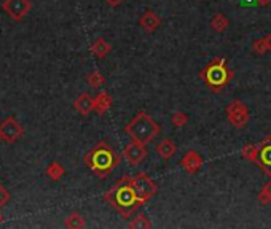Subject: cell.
Returning <instances> with one entry per match:
<instances>
[{
    "label": "cell",
    "instance_id": "6da1fadb",
    "mask_svg": "<svg viewBox=\"0 0 271 229\" xmlns=\"http://www.w3.org/2000/svg\"><path fill=\"white\" fill-rule=\"evenodd\" d=\"M131 182L133 178L123 177L113 186V190H110L105 194V199L109 200L121 215H125V217H130L131 212H134L139 207V200H137V196H136V191L133 188Z\"/></svg>",
    "mask_w": 271,
    "mask_h": 229
},
{
    "label": "cell",
    "instance_id": "7a4b0ae2",
    "mask_svg": "<svg viewBox=\"0 0 271 229\" xmlns=\"http://www.w3.org/2000/svg\"><path fill=\"white\" fill-rule=\"evenodd\" d=\"M120 157L115 154V152L107 145V143L101 142L97 147H94L91 153L85 156V162L87 166L94 172L97 177H105L109 175L117 166Z\"/></svg>",
    "mask_w": 271,
    "mask_h": 229
},
{
    "label": "cell",
    "instance_id": "3957f363",
    "mask_svg": "<svg viewBox=\"0 0 271 229\" xmlns=\"http://www.w3.org/2000/svg\"><path fill=\"white\" fill-rule=\"evenodd\" d=\"M126 132L131 135L133 140L147 145L161 132V126L152 116H148L145 112H140L126 126Z\"/></svg>",
    "mask_w": 271,
    "mask_h": 229
},
{
    "label": "cell",
    "instance_id": "277c9868",
    "mask_svg": "<svg viewBox=\"0 0 271 229\" xmlns=\"http://www.w3.org/2000/svg\"><path fill=\"white\" fill-rule=\"evenodd\" d=\"M233 74L226 69L225 66V59H216L212 61L208 67L203 72V78L204 81L209 84V88L214 91H220L224 86L230 81V78Z\"/></svg>",
    "mask_w": 271,
    "mask_h": 229
},
{
    "label": "cell",
    "instance_id": "5b68a950",
    "mask_svg": "<svg viewBox=\"0 0 271 229\" xmlns=\"http://www.w3.org/2000/svg\"><path fill=\"white\" fill-rule=\"evenodd\" d=\"M133 188L136 191V196H137L139 204L147 202L148 199L153 197L156 194V183L152 180L147 174H137L136 177H133Z\"/></svg>",
    "mask_w": 271,
    "mask_h": 229
},
{
    "label": "cell",
    "instance_id": "8992f818",
    "mask_svg": "<svg viewBox=\"0 0 271 229\" xmlns=\"http://www.w3.org/2000/svg\"><path fill=\"white\" fill-rule=\"evenodd\" d=\"M226 116L234 127L242 129L249 121V109L241 100H233L226 107Z\"/></svg>",
    "mask_w": 271,
    "mask_h": 229
},
{
    "label": "cell",
    "instance_id": "52a82bcc",
    "mask_svg": "<svg viewBox=\"0 0 271 229\" xmlns=\"http://www.w3.org/2000/svg\"><path fill=\"white\" fill-rule=\"evenodd\" d=\"M2 8L5 13H8L11 19L21 21L31 11V2L29 0H5Z\"/></svg>",
    "mask_w": 271,
    "mask_h": 229
},
{
    "label": "cell",
    "instance_id": "ba28073f",
    "mask_svg": "<svg viewBox=\"0 0 271 229\" xmlns=\"http://www.w3.org/2000/svg\"><path fill=\"white\" fill-rule=\"evenodd\" d=\"M23 127L21 124L16 123L15 118H6L5 121L0 123V135H2V139L8 143H15L21 135H23Z\"/></svg>",
    "mask_w": 271,
    "mask_h": 229
},
{
    "label": "cell",
    "instance_id": "9c48e42d",
    "mask_svg": "<svg viewBox=\"0 0 271 229\" xmlns=\"http://www.w3.org/2000/svg\"><path fill=\"white\" fill-rule=\"evenodd\" d=\"M125 157H126V161L130 162V164H139L145 159V156H147V148L144 147V143H140V142H136L133 140L131 143H128V145L125 147V152H123Z\"/></svg>",
    "mask_w": 271,
    "mask_h": 229
},
{
    "label": "cell",
    "instance_id": "30bf717a",
    "mask_svg": "<svg viewBox=\"0 0 271 229\" xmlns=\"http://www.w3.org/2000/svg\"><path fill=\"white\" fill-rule=\"evenodd\" d=\"M181 166L185 169V172H188V174H196L203 166V157L199 156L196 152H188L182 157Z\"/></svg>",
    "mask_w": 271,
    "mask_h": 229
},
{
    "label": "cell",
    "instance_id": "8fae6325",
    "mask_svg": "<svg viewBox=\"0 0 271 229\" xmlns=\"http://www.w3.org/2000/svg\"><path fill=\"white\" fill-rule=\"evenodd\" d=\"M139 24H140L142 29H144V31H147V32H153V31H156V29H158V27L161 26V18H160L155 11L147 10V11L140 16Z\"/></svg>",
    "mask_w": 271,
    "mask_h": 229
},
{
    "label": "cell",
    "instance_id": "7c38bea8",
    "mask_svg": "<svg viewBox=\"0 0 271 229\" xmlns=\"http://www.w3.org/2000/svg\"><path fill=\"white\" fill-rule=\"evenodd\" d=\"M74 107L78 113L87 116V114H90L92 110H94V99H91L88 94H80L75 99Z\"/></svg>",
    "mask_w": 271,
    "mask_h": 229
},
{
    "label": "cell",
    "instance_id": "4fadbf2b",
    "mask_svg": "<svg viewBox=\"0 0 271 229\" xmlns=\"http://www.w3.org/2000/svg\"><path fill=\"white\" fill-rule=\"evenodd\" d=\"M112 107V97L109 92L101 91L99 94L94 97V112H97L99 114L105 113Z\"/></svg>",
    "mask_w": 271,
    "mask_h": 229
},
{
    "label": "cell",
    "instance_id": "5bb4252c",
    "mask_svg": "<svg viewBox=\"0 0 271 229\" xmlns=\"http://www.w3.org/2000/svg\"><path fill=\"white\" fill-rule=\"evenodd\" d=\"M156 153H158L163 159H171L174 154H176V145L174 142L171 139H165L158 143V147H156Z\"/></svg>",
    "mask_w": 271,
    "mask_h": 229
},
{
    "label": "cell",
    "instance_id": "9a60e30c",
    "mask_svg": "<svg viewBox=\"0 0 271 229\" xmlns=\"http://www.w3.org/2000/svg\"><path fill=\"white\" fill-rule=\"evenodd\" d=\"M112 51V45L107 43L104 38H97L91 46V53L94 54L97 59H104V57Z\"/></svg>",
    "mask_w": 271,
    "mask_h": 229
},
{
    "label": "cell",
    "instance_id": "2e32d148",
    "mask_svg": "<svg viewBox=\"0 0 271 229\" xmlns=\"http://www.w3.org/2000/svg\"><path fill=\"white\" fill-rule=\"evenodd\" d=\"M241 154L244 159H249V161H252V162H259L260 164V150L259 147H255V145H247L241 150Z\"/></svg>",
    "mask_w": 271,
    "mask_h": 229
},
{
    "label": "cell",
    "instance_id": "e0dca14e",
    "mask_svg": "<svg viewBox=\"0 0 271 229\" xmlns=\"http://www.w3.org/2000/svg\"><path fill=\"white\" fill-rule=\"evenodd\" d=\"M228 19H226V16L225 14H222V13H217L216 16L212 18V21H211V27L214 29L216 32H225L226 29H228Z\"/></svg>",
    "mask_w": 271,
    "mask_h": 229
},
{
    "label": "cell",
    "instance_id": "ac0fdd59",
    "mask_svg": "<svg viewBox=\"0 0 271 229\" xmlns=\"http://www.w3.org/2000/svg\"><path fill=\"white\" fill-rule=\"evenodd\" d=\"M64 226L66 228H72V229H78V228H85L87 223H85V218L80 213H70L69 217L64 221Z\"/></svg>",
    "mask_w": 271,
    "mask_h": 229
},
{
    "label": "cell",
    "instance_id": "d6986e66",
    "mask_svg": "<svg viewBox=\"0 0 271 229\" xmlns=\"http://www.w3.org/2000/svg\"><path fill=\"white\" fill-rule=\"evenodd\" d=\"M64 174H66V170H64V167L59 162H51L46 167V175L51 178V180H59V178L64 177Z\"/></svg>",
    "mask_w": 271,
    "mask_h": 229
},
{
    "label": "cell",
    "instance_id": "ffe728a7",
    "mask_svg": "<svg viewBox=\"0 0 271 229\" xmlns=\"http://www.w3.org/2000/svg\"><path fill=\"white\" fill-rule=\"evenodd\" d=\"M88 84L91 86V88L97 89V88H101V86L105 84V78H104V75L101 74V72L94 70L88 75Z\"/></svg>",
    "mask_w": 271,
    "mask_h": 229
},
{
    "label": "cell",
    "instance_id": "44dd1931",
    "mask_svg": "<svg viewBox=\"0 0 271 229\" xmlns=\"http://www.w3.org/2000/svg\"><path fill=\"white\" fill-rule=\"evenodd\" d=\"M260 166L262 169L271 166V145L268 143H265V147L260 150Z\"/></svg>",
    "mask_w": 271,
    "mask_h": 229
},
{
    "label": "cell",
    "instance_id": "7402d4cb",
    "mask_svg": "<svg viewBox=\"0 0 271 229\" xmlns=\"http://www.w3.org/2000/svg\"><path fill=\"white\" fill-rule=\"evenodd\" d=\"M152 225H150V221L147 220V217L145 215H142V213H139L137 217H136L131 223H130V228H133V229H140V228H145V229H148Z\"/></svg>",
    "mask_w": 271,
    "mask_h": 229
},
{
    "label": "cell",
    "instance_id": "603a6c76",
    "mask_svg": "<svg viewBox=\"0 0 271 229\" xmlns=\"http://www.w3.org/2000/svg\"><path fill=\"white\" fill-rule=\"evenodd\" d=\"M259 202L262 205H267L271 202V182H268L259 192Z\"/></svg>",
    "mask_w": 271,
    "mask_h": 229
},
{
    "label": "cell",
    "instance_id": "cb8c5ba5",
    "mask_svg": "<svg viewBox=\"0 0 271 229\" xmlns=\"http://www.w3.org/2000/svg\"><path fill=\"white\" fill-rule=\"evenodd\" d=\"M252 49H254V53L255 54H265L268 51V43H267V38H259V40H255L252 43Z\"/></svg>",
    "mask_w": 271,
    "mask_h": 229
},
{
    "label": "cell",
    "instance_id": "d4e9b609",
    "mask_svg": "<svg viewBox=\"0 0 271 229\" xmlns=\"http://www.w3.org/2000/svg\"><path fill=\"white\" fill-rule=\"evenodd\" d=\"M187 121H188V116H187L185 113H182V112L174 113V116H173V124H174L176 127H182V126H185V124H187Z\"/></svg>",
    "mask_w": 271,
    "mask_h": 229
},
{
    "label": "cell",
    "instance_id": "484cf974",
    "mask_svg": "<svg viewBox=\"0 0 271 229\" xmlns=\"http://www.w3.org/2000/svg\"><path fill=\"white\" fill-rule=\"evenodd\" d=\"M10 200V194H8V191H6L5 188L2 185H0V209H2V207L8 202Z\"/></svg>",
    "mask_w": 271,
    "mask_h": 229
},
{
    "label": "cell",
    "instance_id": "4316f807",
    "mask_svg": "<svg viewBox=\"0 0 271 229\" xmlns=\"http://www.w3.org/2000/svg\"><path fill=\"white\" fill-rule=\"evenodd\" d=\"M105 2L109 3L110 6H118V5L123 3V0H105Z\"/></svg>",
    "mask_w": 271,
    "mask_h": 229
},
{
    "label": "cell",
    "instance_id": "83f0119b",
    "mask_svg": "<svg viewBox=\"0 0 271 229\" xmlns=\"http://www.w3.org/2000/svg\"><path fill=\"white\" fill-rule=\"evenodd\" d=\"M255 2H257V5H260V6H267V5L271 3V0H255Z\"/></svg>",
    "mask_w": 271,
    "mask_h": 229
},
{
    "label": "cell",
    "instance_id": "f1b7e54d",
    "mask_svg": "<svg viewBox=\"0 0 271 229\" xmlns=\"http://www.w3.org/2000/svg\"><path fill=\"white\" fill-rule=\"evenodd\" d=\"M263 170H265V174H267V175H270V177H271V166L263 167Z\"/></svg>",
    "mask_w": 271,
    "mask_h": 229
},
{
    "label": "cell",
    "instance_id": "f546056e",
    "mask_svg": "<svg viewBox=\"0 0 271 229\" xmlns=\"http://www.w3.org/2000/svg\"><path fill=\"white\" fill-rule=\"evenodd\" d=\"M267 43H268V49L271 51V34H270L268 37H267Z\"/></svg>",
    "mask_w": 271,
    "mask_h": 229
},
{
    "label": "cell",
    "instance_id": "4dcf8cb0",
    "mask_svg": "<svg viewBox=\"0 0 271 229\" xmlns=\"http://www.w3.org/2000/svg\"><path fill=\"white\" fill-rule=\"evenodd\" d=\"M0 223H2V215H0Z\"/></svg>",
    "mask_w": 271,
    "mask_h": 229
},
{
    "label": "cell",
    "instance_id": "1f68e13d",
    "mask_svg": "<svg viewBox=\"0 0 271 229\" xmlns=\"http://www.w3.org/2000/svg\"><path fill=\"white\" fill-rule=\"evenodd\" d=\"M2 140H3V139H2V135H0V142H2Z\"/></svg>",
    "mask_w": 271,
    "mask_h": 229
}]
</instances>
